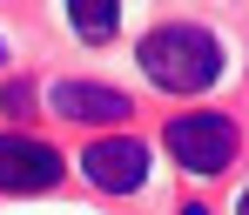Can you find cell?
I'll return each mask as SVG.
<instances>
[{"label": "cell", "instance_id": "cell-1", "mask_svg": "<svg viewBox=\"0 0 249 215\" xmlns=\"http://www.w3.org/2000/svg\"><path fill=\"white\" fill-rule=\"evenodd\" d=\"M135 61H142V74L162 94H202L222 74V41L209 27H196V20H162V27L142 34Z\"/></svg>", "mask_w": 249, "mask_h": 215}, {"label": "cell", "instance_id": "cell-2", "mask_svg": "<svg viewBox=\"0 0 249 215\" xmlns=\"http://www.w3.org/2000/svg\"><path fill=\"white\" fill-rule=\"evenodd\" d=\"M162 141H168V155H175L189 175H222L229 162H236V121H229V115H215V108L175 115Z\"/></svg>", "mask_w": 249, "mask_h": 215}, {"label": "cell", "instance_id": "cell-3", "mask_svg": "<svg viewBox=\"0 0 249 215\" xmlns=\"http://www.w3.org/2000/svg\"><path fill=\"white\" fill-rule=\"evenodd\" d=\"M81 175L94 188H108V195H135L148 182V148L135 134H101V141L81 148Z\"/></svg>", "mask_w": 249, "mask_h": 215}, {"label": "cell", "instance_id": "cell-4", "mask_svg": "<svg viewBox=\"0 0 249 215\" xmlns=\"http://www.w3.org/2000/svg\"><path fill=\"white\" fill-rule=\"evenodd\" d=\"M61 155L34 134H0V195H41L61 182Z\"/></svg>", "mask_w": 249, "mask_h": 215}, {"label": "cell", "instance_id": "cell-5", "mask_svg": "<svg viewBox=\"0 0 249 215\" xmlns=\"http://www.w3.org/2000/svg\"><path fill=\"white\" fill-rule=\"evenodd\" d=\"M47 108L61 115V121H88V128H101V121H128L135 108H128V94L101 81H54L47 87Z\"/></svg>", "mask_w": 249, "mask_h": 215}, {"label": "cell", "instance_id": "cell-6", "mask_svg": "<svg viewBox=\"0 0 249 215\" xmlns=\"http://www.w3.org/2000/svg\"><path fill=\"white\" fill-rule=\"evenodd\" d=\"M68 20H74L81 41H108V34L122 27V7H115V0H68Z\"/></svg>", "mask_w": 249, "mask_h": 215}, {"label": "cell", "instance_id": "cell-7", "mask_svg": "<svg viewBox=\"0 0 249 215\" xmlns=\"http://www.w3.org/2000/svg\"><path fill=\"white\" fill-rule=\"evenodd\" d=\"M0 108H7V115H27V108H34V81H7L0 87Z\"/></svg>", "mask_w": 249, "mask_h": 215}, {"label": "cell", "instance_id": "cell-8", "mask_svg": "<svg viewBox=\"0 0 249 215\" xmlns=\"http://www.w3.org/2000/svg\"><path fill=\"white\" fill-rule=\"evenodd\" d=\"M182 215H209V209H202V202H189V209H182Z\"/></svg>", "mask_w": 249, "mask_h": 215}, {"label": "cell", "instance_id": "cell-9", "mask_svg": "<svg viewBox=\"0 0 249 215\" xmlns=\"http://www.w3.org/2000/svg\"><path fill=\"white\" fill-rule=\"evenodd\" d=\"M236 215H249V195H243V202H236Z\"/></svg>", "mask_w": 249, "mask_h": 215}]
</instances>
